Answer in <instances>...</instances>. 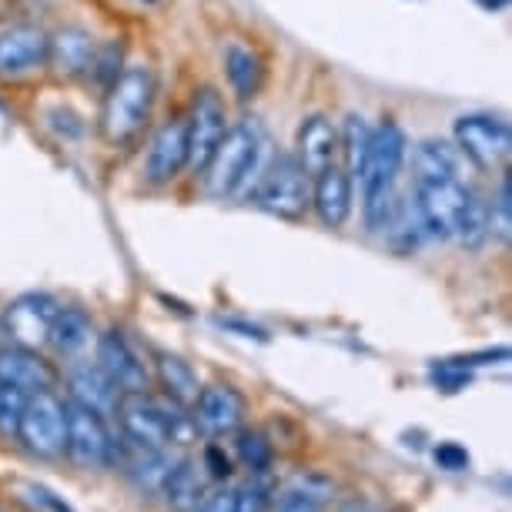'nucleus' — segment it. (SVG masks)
<instances>
[{
    "label": "nucleus",
    "instance_id": "1",
    "mask_svg": "<svg viewBox=\"0 0 512 512\" xmlns=\"http://www.w3.org/2000/svg\"><path fill=\"white\" fill-rule=\"evenodd\" d=\"M154 98H158V77L148 64H128L121 74L104 88L101 104V138L121 148V144L134 141L141 128L151 118Z\"/></svg>",
    "mask_w": 512,
    "mask_h": 512
},
{
    "label": "nucleus",
    "instance_id": "2",
    "mask_svg": "<svg viewBox=\"0 0 512 512\" xmlns=\"http://www.w3.org/2000/svg\"><path fill=\"white\" fill-rule=\"evenodd\" d=\"M262 148H265V128L255 118H245L231 124L225 138L218 141L205 168V188L215 198H245L251 181L262 171Z\"/></svg>",
    "mask_w": 512,
    "mask_h": 512
},
{
    "label": "nucleus",
    "instance_id": "3",
    "mask_svg": "<svg viewBox=\"0 0 512 512\" xmlns=\"http://www.w3.org/2000/svg\"><path fill=\"white\" fill-rule=\"evenodd\" d=\"M251 198L268 215L282 221H302L305 211L312 208V178L305 175V168L298 164L295 154L282 151L258 175V188Z\"/></svg>",
    "mask_w": 512,
    "mask_h": 512
},
{
    "label": "nucleus",
    "instance_id": "4",
    "mask_svg": "<svg viewBox=\"0 0 512 512\" xmlns=\"http://www.w3.org/2000/svg\"><path fill=\"white\" fill-rule=\"evenodd\" d=\"M17 439L24 442L27 452L41 459H57L67 449V412L64 399L51 392H37L27 399L21 412V425H17Z\"/></svg>",
    "mask_w": 512,
    "mask_h": 512
},
{
    "label": "nucleus",
    "instance_id": "5",
    "mask_svg": "<svg viewBox=\"0 0 512 512\" xmlns=\"http://www.w3.org/2000/svg\"><path fill=\"white\" fill-rule=\"evenodd\" d=\"M188 124V171L191 175H205L211 154H215L218 141L225 138L228 131V111L225 101L215 88H201L191 98V108L185 114Z\"/></svg>",
    "mask_w": 512,
    "mask_h": 512
},
{
    "label": "nucleus",
    "instance_id": "6",
    "mask_svg": "<svg viewBox=\"0 0 512 512\" xmlns=\"http://www.w3.org/2000/svg\"><path fill=\"white\" fill-rule=\"evenodd\" d=\"M456 148L459 154L476 164V168H502L512 151L509 124L496 114H462L456 118Z\"/></svg>",
    "mask_w": 512,
    "mask_h": 512
},
{
    "label": "nucleus",
    "instance_id": "7",
    "mask_svg": "<svg viewBox=\"0 0 512 512\" xmlns=\"http://www.w3.org/2000/svg\"><path fill=\"white\" fill-rule=\"evenodd\" d=\"M64 412H67V449L64 452L74 459V466H81V469L111 466L114 439L108 432V419H101L98 412L84 409V405L74 399L64 402Z\"/></svg>",
    "mask_w": 512,
    "mask_h": 512
},
{
    "label": "nucleus",
    "instance_id": "8",
    "mask_svg": "<svg viewBox=\"0 0 512 512\" xmlns=\"http://www.w3.org/2000/svg\"><path fill=\"white\" fill-rule=\"evenodd\" d=\"M469 188L459 178L452 181H415L412 188V205L419 211V221L425 228V238L449 241L452 228L459 221V211L466 205Z\"/></svg>",
    "mask_w": 512,
    "mask_h": 512
},
{
    "label": "nucleus",
    "instance_id": "9",
    "mask_svg": "<svg viewBox=\"0 0 512 512\" xmlns=\"http://www.w3.org/2000/svg\"><path fill=\"white\" fill-rule=\"evenodd\" d=\"M405 154H409V138L395 121H385L379 128H372V141L369 151H365V164H362V198L375 195V191H389L395 188V178H399Z\"/></svg>",
    "mask_w": 512,
    "mask_h": 512
},
{
    "label": "nucleus",
    "instance_id": "10",
    "mask_svg": "<svg viewBox=\"0 0 512 512\" xmlns=\"http://www.w3.org/2000/svg\"><path fill=\"white\" fill-rule=\"evenodd\" d=\"M57 312H61V305H57V298L47 292L17 295L4 312V328L14 345L41 349V345H47V338H51V325H54Z\"/></svg>",
    "mask_w": 512,
    "mask_h": 512
},
{
    "label": "nucleus",
    "instance_id": "11",
    "mask_svg": "<svg viewBox=\"0 0 512 512\" xmlns=\"http://www.w3.org/2000/svg\"><path fill=\"white\" fill-rule=\"evenodd\" d=\"M188 168V124L185 114H171L158 124L144 154V178L151 185H171Z\"/></svg>",
    "mask_w": 512,
    "mask_h": 512
},
{
    "label": "nucleus",
    "instance_id": "12",
    "mask_svg": "<svg viewBox=\"0 0 512 512\" xmlns=\"http://www.w3.org/2000/svg\"><path fill=\"white\" fill-rule=\"evenodd\" d=\"M51 34L37 24H17L0 31V81H21L47 67Z\"/></svg>",
    "mask_w": 512,
    "mask_h": 512
},
{
    "label": "nucleus",
    "instance_id": "13",
    "mask_svg": "<svg viewBox=\"0 0 512 512\" xmlns=\"http://www.w3.org/2000/svg\"><path fill=\"white\" fill-rule=\"evenodd\" d=\"M248 415V402L235 385H208V389L198 392L195 399V425L205 436H228V432H238L245 425Z\"/></svg>",
    "mask_w": 512,
    "mask_h": 512
},
{
    "label": "nucleus",
    "instance_id": "14",
    "mask_svg": "<svg viewBox=\"0 0 512 512\" xmlns=\"http://www.w3.org/2000/svg\"><path fill=\"white\" fill-rule=\"evenodd\" d=\"M118 422L124 439L141 449H164L168 446V429H164V415L158 399L148 392H124L118 402Z\"/></svg>",
    "mask_w": 512,
    "mask_h": 512
},
{
    "label": "nucleus",
    "instance_id": "15",
    "mask_svg": "<svg viewBox=\"0 0 512 512\" xmlns=\"http://www.w3.org/2000/svg\"><path fill=\"white\" fill-rule=\"evenodd\" d=\"M0 385L24 395L51 392L57 385V369L47 359L37 355V349H24V345H4L0 349Z\"/></svg>",
    "mask_w": 512,
    "mask_h": 512
},
{
    "label": "nucleus",
    "instance_id": "16",
    "mask_svg": "<svg viewBox=\"0 0 512 512\" xmlns=\"http://www.w3.org/2000/svg\"><path fill=\"white\" fill-rule=\"evenodd\" d=\"M98 365L108 372V379L118 385L121 392H148L151 375L118 328H111V332H104L98 338Z\"/></svg>",
    "mask_w": 512,
    "mask_h": 512
},
{
    "label": "nucleus",
    "instance_id": "17",
    "mask_svg": "<svg viewBox=\"0 0 512 512\" xmlns=\"http://www.w3.org/2000/svg\"><path fill=\"white\" fill-rule=\"evenodd\" d=\"M295 158L305 168L308 178H315L318 171H325L328 164H335L338 158V128L332 118L322 111L305 114L295 134Z\"/></svg>",
    "mask_w": 512,
    "mask_h": 512
},
{
    "label": "nucleus",
    "instance_id": "18",
    "mask_svg": "<svg viewBox=\"0 0 512 512\" xmlns=\"http://www.w3.org/2000/svg\"><path fill=\"white\" fill-rule=\"evenodd\" d=\"M352 185L349 171L342 164H328L312 178V208L325 228H342L352 215Z\"/></svg>",
    "mask_w": 512,
    "mask_h": 512
},
{
    "label": "nucleus",
    "instance_id": "19",
    "mask_svg": "<svg viewBox=\"0 0 512 512\" xmlns=\"http://www.w3.org/2000/svg\"><path fill=\"white\" fill-rule=\"evenodd\" d=\"M94 47H98V41L84 27H61L57 34H51V44H47V64L64 81H77V77H88Z\"/></svg>",
    "mask_w": 512,
    "mask_h": 512
},
{
    "label": "nucleus",
    "instance_id": "20",
    "mask_svg": "<svg viewBox=\"0 0 512 512\" xmlns=\"http://www.w3.org/2000/svg\"><path fill=\"white\" fill-rule=\"evenodd\" d=\"M67 389L71 395L67 399L81 402L84 409L98 412L101 419H111L114 412H118V402H121V389L108 379V372L101 369V365H74L71 372H67Z\"/></svg>",
    "mask_w": 512,
    "mask_h": 512
},
{
    "label": "nucleus",
    "instance_id": "21",
    "mask_svg": "<svg viewBox=\"0 0 512 512\" xmlns=\"http://www.w3.org/2000/svg\"><path fill=\"white\" fill-rule=\"evenodd\" d=\"M462 154L452 144L439 138H425L412 148V171L415 181H452L459 178Z\"/></svg>",
    "mask_w": 512,
    "mask_h": 512
},
{
    "label": "nucleus",
    "instance_id": "22",
    "mask_svg": "<svg viewBox=\"0 0 512 512\" xmlns=\"http://www.w3.org/2000/svg\"><path fill=\"white\" fill-rule=\"evenodd\" d=\"M91 335H94L91 315L77 305H67L57 312L47 345H54V352L61 355V359H77V355L91 345Z\"/></svg>",
    "mask_w": 512,
    "mask_h": 512
},
{
    "label": "nucleus",
    "instance_id": "23",
    "mask_svg": "<svg viewBox=\"0 0 512 512\" xmlns=\"http://www.w3.org/2000/svg\"><path fill=\"white\" fill-rule=\"evenodd\" d=\"M225 74H228V84L235 91L238 101H251L258 98L265 84V64L251 47L245 44H228L225 47Z\"/></svg>",
    "mask_w": 512,
    "mask_h": 512
},
{
    "label": "nucleus",
    "instance_id": "24",
    "mask_svg": "<svg viewBox=\"0 0 512 512\" xmlns=\"http://www.w3.org/2000/svg\"><path fill=\"white\" fill-rule=\"evenodd\" d=\"M154 375H158L168 399H175L181 405H195L201 382H198V372L191 369V362H185L175 352H158L154 355Z\"/></svg>",
    "mask_w": 512,
    "mask_h": 512
},
{
    "label": "nucleus",
    "instance_id": "25",
    "mask_svg": "<svg viewBox=\"0 0 512 512\" xmlns=\"http://www.w3.org/2000/svg\"><path fill=\"white\" fill-rule=\"evenodd\" d=\"M161 492L175 512H195L201 502V472L195 462L181 459L178 466H171V472L161 482Z\"/></svg>",
    "mask_w": 512,
    "mask_h": 512
},
{
    "label": "nucleus",
    "instance_id": "26",
    "mask_svg": "<svg viewBox=\"0 0 512 512\" xmlns=\"http://www.w3.org/2000/svg\"><path fill=\"white\" fill-rule=\"evenodd\" d=\"M489 235H492L489 201L479 198L476 191L469 188V198H466V205H462V211H459V221H456V228H452V238H456L462 248L476 251V248L486 245Z\"/></svg>",
    "mask_w": 512,
    "mask_h": 512
},
{
    "label": "nucleus",
    "instance_id": "27",
    "mask_svg": "<svg viewBox=\"0 0 512 512\" xmlns=\"http://www.w3.org/2000/svg\"><path fill=\"white\" fill-rule=\"evenodd\" d=\"M372 141V128L365 124L362 114H349L338 131V154H342V168L349 171L352 181H359L362 164H365V151H369Z\"/></svg>",
    "mask_w": 512,
    "mask_h": 512
},
{
    "label": "nucleus",
    "instance_id": "28",
    "mask_svg": "<svg viewBox=\"0 0 512 512\" xmlns=\"http://www.w3.org/2000/svg\"><path fill=\"white\" fill-rule=\"evenodd\" d=\"M235 449H238V459L245 462L251 472H268V469H272L275 446L268 442V436L262 429H241Z\"/></svg>",
    "mask_w": 512,
    "mask_h": 512
},
{
    "label": "nucleus",
    "instance_id": "29",
    "mask_svg": "<svg viewBox=\"0 0 512 512\" xmlns=\"http://www.w3.org/2000/svg\"><path fill=\"white\" fill-rule=\"evenodd\" d=\"M121 67H124V44L121 41L98 44V47H94V61H91L88 77H94L101 88H108L114 77L121 74Z\"/></svg>",
    "mask_w": 512,
    "mask_h": 512
},
{
    "label": "nucleus",
    "instance_id": "30",
    "mask_svg": "<svg viewBox=\"0 0 512 512\" xmlns=\"http://www.w3.org/2000/svg\"><path fill=\"white\" fill-rule=\"evenodd\" d=\"M235 506L238 512H268V506H272V482H268V472H255L245 486L235 489Z\"/></svg>",
    "mask_w": 512,
    "mask_h": 512
},
{
    "label": "nucleus",
    "instance_id": "31",
    "mask_svg": "<svg viewBox=\"0 0 512 512\" xmlns=\"http://www.w3.org/2000/svg\"><path fill=\"white\" fill-rule=\"evenodd\" d=\"M429 382L436 385L439 392H462L472 382V369H466L456 359H439L429 365Z\"/></svg>",
    "mask_w": 512,
    "mask_h": 512
},
{
    "label": "nucleus",
    "instance_id": "32",
    "mask_svg": "<svg viewBox=\"0 0 512 512\" xmlns=\"http://www.w3.org/2000/svg\"><path fill=\"white\" fill-rule=\"evenodd\" d=\"M31 395L11 389V385H0V436L17 439V425H21V412Z\"/></svg>",
    "mask_w": 512,
    "mask_h": 512
},
{
    "label": "nucleus",
    "instance_id": "33",
    "mask_svg": "<svg viewBox=\"0 0 512 512\" xmlns=\"http://www.w3.org/2000/svg\"><path fill=\"white\" fill-rule=\"evenodd\" d=\"M509 191H512V181H509V175H502L499 198L489 205V228L496 231L502 241H509V228H512V198H509Z\"/></svg>",
    "mask_w": 512,
    "mask_h": 512
},
{
    "label": "nucleus",
    "instance_id": "34",
    "mask_svg": "<svg viewBox=\"0 0 512 512\" xmlns=\"http://www.w3.org/2000/svg\"><path fill=\"white\" fill-rule=\"evenodd\" d=\"M432 459H436V466L442 472H466L469 469V452H466V446H459V442H439V446L432 449Z\"/></svg>",
    "mask_w": 512,
    "mask_h": 512
},
{
    "label": "nucleus",
    "instance_id": "35",
    "mask_svg": "<svg viewBox=\"0 0 512 512\" xmlns=\"http://www.w3.org/2000/svg\"><path fill=\"white\" fill-rule=\"evenodd\" d=\"M24 492H31L34 506H41V509H47V512H74L71 502H67L64 496H57L54 489L41 486V482H27Z\"/></svg>",
    "mask_w": 512,
    "mask_h": 512
},
{
    "label": "nucleus",
    "instance_id": "36",
    "mask_svg": "<svg viewBox=\"0 0 512 512\" xmlns=\"http://www.w3.org/2000/svg\"><path fill=\"white\" fill-rule=\"evenodd\" d=\"M215 325L225 328V332H235L241 338H255V342H268V332L262 325L255 322H245V318H235V315H215Z\"/></svg>",
    "mask_w": 512,
    "mask_h": 512
},
{
    "label": "nucleus",
    "instance_id": "37",
    "mask_svg": "<svg viewBox=\"0 0 512 512\" xmlns=\"http://www.w3.org/2000/svg\"><path fill=\"white\" fill-rule=\"evenodd\" d=\"M201 466L208 469V476L211 479H218V482H225L228 476H231V459L225 456V449L221 446H205V452H201Z\"/></svg>",
    "mask_w": 512,
    "mask_h": 512
},
{
    "label": "nucleus",
    "instance_id": "38",
    "mask_svg": "<svg viewBox=\"0 0 512 512\" xmlns=\"http://www.w3.org/2000/svg\"><path fill=\"white\" fill-rule=\"evenodd\" d=\"M47 121H51V128L57 134H64V138H81L84 134V121L67 108H54L51 114H47Z\"/></svg>",
    "mask_w": 512,
    "mask_h": 512
},
{
    "label": "nucleus",
    "instance_id": "39",
    "mask_svg": "<svg viewBox=\"0 0 512 512\" xmlns=\"http://www.w3.org/2000/svg\"><path fill=\"white\" fill-rule=\"evenodd\" d=\"M292 489H302L305 496H312L318 502H325L328 496H332V479H325V476H318V472H308V476H298L292 482Z\"/></svg>",
    "mask_w": 512,
    "mask_h": 512
},
{
    "label": "nucleus",
    "instance_id": "40",
    "mask_svg": "<svg viewBox=\"0 0 512 512\" xmlns=\"http://www.w3.org/2000/svg\"><path fill=\"white\" fill-rule=\"evenodd\" d=\"M278 512H322V502L305 496L302 489H292L288 486V492L282 499H278Z\"/></svg>",
    "mask_w": 512,
    "mask_h": 512
},
{
    "label": "nucleus",
    "instance_id": "41",
    "mask_svg": "<svg viewBox=\"0 0 512 512\" xmlns=\"http://www.w3.org/2000/svg\"><path fill=\"white\" fill-rule=\"evenodd\" d=\"M195 512H238L235 489H215V492H208V496H201Z\"/></svg>",
    "mask_w": 512,
    "mask_h": 512
},
{
    "label": "nucleus",
    "instance_id": "42",
    "mask_svg": "<svg viewBox=\"0 0 512 512\" xmlns=\"http://www.w3.org/2000/svg\"><path fill=\"white\" fill-rule=\"evenodd\" d=\"M456 362H462L466 369H476V365H499V362H509V349H506V345H499V349L472 352V355H456Z\"/></svg>",
    "mask_w": 512,
    "mask_h": 512
},
{
    "label": "nucleus",
    "instance_id": "43",
    "mask_svg": "<svg viewBox=\"0 0 512 512\" xmlns=\"http://www.w3.org/2000/svg\"><path fill=\"white\" fill-rule=\"evenodd\" d=\"M482 7H486V11H502V7L509 4V0H479Z\"/></svg>",
    "mask_w": 512,
    "mask_h": 512
},
{
    "label": "nucleus",
    "instance_id": "44",
    "mask_svg": "<svg viewBox=\"0 0 512 512\" xmlns=\"http://www.w3.org/2000/svg\"><path fill=\"white\" fill-rule=\"evenodd\" d=\"M144 4H154V0H144Z\"/></svg>",
    "mask_w": 512,
    "mask_h": 512
},
{
    "label": "nucleus",
    "instance_id": "45",
    "mask_svg": "<svg viewBox=\"0 0 512 512\" xmlns=\"http://www.w3.org/2000/svg\"><path fill=\"white\" fill-rule=\"evenodd\" d=\"M372 512H375V509H372Z\"/></svg>",
    "mask_w": 512,
    "mask_h": 512
}]
</instances>
